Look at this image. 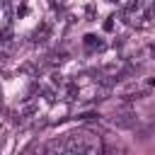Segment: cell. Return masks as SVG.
Instances as JSON below:
<instances>
[{"mask_svg": "<svg viewBox=\"0 0 155 155\" xmlns=\"http://www.w3.org/2000/svg\"><path fill=\"white\" fill-rule=\"evenodd\" d=\"M133 121H136V119H133L131 114H119V116L114 119V124H116V126H124V128H128V126H133Z\"/></svg>", "mask_w": 155, "mask_h": 155, "instance_id": "6da1fadb", "label": "cell"}]
</instances>
